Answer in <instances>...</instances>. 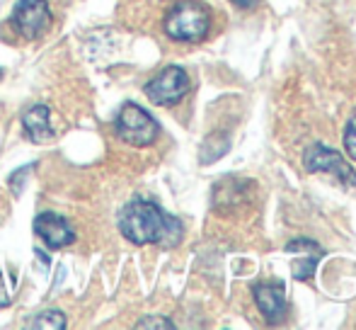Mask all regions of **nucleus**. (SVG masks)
Returning <instances> with one entry per match:
<instances>
[{
	"label": "nucleus",
	"mask_w": 356,
	"mask_h": 330,
	"mask_svg": "<svg viewBox=\"0 0 356 330\" xmlns=\"http://www.w3.org/2000/svg\"><path fill=\"white\" fill-rule=\"evenodd\" d=\"M119 231L134 246H175L182 238V226L177 219L168 217L158 204L148 199H134L119 214Z\"/></svg>",
	"instance_id": "obj_1"
},
{
	"label": "nucleus",
	"mask_w": 356,
	"mask_h": 330,
	"mask_svg": "<svg viewBox=\"0 0 356 330\" xmlns=\"http://www.w3.org/2000/svg\"><path fill=\"white\" fill-rule=\"evenodd\" d=\"M305 258L296 260L293 262V277L296 279H310L315 272V267H318V260L323 258V255L318 253H303Z\"/></svg>",
	"instance_id": "obj_13"
},
{
	"label": "nucleus",
	"mask_w": 356,
	"mask_h": 330,
	"mask_svg": "<svg viewBox=\"0 0 356 330\" xmlns=\"http://www.w3.org/2000/svg\"><path fill=\"white\" fill-rule=\"evenodd\" d=\"M344 146H347V153L356 161V114L352 117V122L347 124V134H344Z\"/></svg>",
	"instance_id": "obj_14"
},
{
	"label": "nucleus",
	"mask_w": 356,
	"mask_h": 330,
	"mask_svg": "<svg viewBox=\"0 0 356 330\" xmlns=\"http://www.w3.org/2000/svg\"><path fill=\"white\" fill-rule=\"evenodd\" d=\"M143 93L153 104L170 107V104H177L179 100L189 93V76L184 68L168 66V68H163L153 81L145 83Z\"/></svg>",
	"instance_id": "obj_5"
},
{
	"label": "nucleus",
	"mask_w": 356,
	"mask_h": 330,
	"mask_svg": "<svg viewBox=\"0 0 356 330\" xmlns=\"http://www.w3.org/2000/svg\"><path fill=\"white\" fill-rule=\"evenodd\" d=\"M29 328H66V316L61 311H44L39 316H34V321H29Z\"/></svg>",
	"instance_id": "obj_12"
},
{
	"label": "nucleus",
	"mask_w": 356,
	"mask_h": 330,
	"mask_svg": "<svg viewBox=\"0 0 356 330\" xmlns=\"http://www.w3.org/2000/svg\"><path fill=\"white\" fill-rule=\"evenodd\" d=\"M34 231H37V236L44 241V246L51 250H61L75 241V231L71 228V223L56 212L39 214V217L34 219Z\"/></svg>",
	"instance_id": "obj_7"
},
{
	"label": "nucleus",
	"mask_w": 356,
	"mask_h": 330,
	"mask_svg": "<svg viewBox=\"0 0 356 330\" xmlns=\"http://www.w3.org/2000/svg\"><path fill=\"white\" fill-rule=\"evenodd\" d=\"M163 29L175 42H202L211 29V15L197 0H179L168 10Z\"/></svg>",
	"instance_id": "obj_2"
},
{
	"label": "nucleus",
	"mask_w": 356,
	"mask_h": 330,
	"mask_svg": "<svg viewBox=\"0 0 356 330\" xmlns=\"http://www.w3.org/2000/svg\"><path fill=\"white\" fill-rule=\"evenodd\" d=\"M228 151H230V139L225 136V134L216 132V134H211V136H207V141H204L199 158H202L204 165H209V163L218 161V158H223Z\"/></svg>",
	"instance_id": "obj_11"
},
{
	"label": "nucleus",
	"mask_w": 356,
	"mask_h": 330,
	"mask_svg": "<svg viewBox=\"0 0 356 330\" xmlns=\"http://www.w3.org/2000/svg\"><path fill=\"white\" fill-rule=\"evenodd\" d=\"M240 204L245 202V194H243V182L238 180H220L213 189V204L216 207H223V204Z\"/></svg>",
	"instance_id": "obj_10"
},
{
	"label": "nucleus",
	"mask_w": 356,
	"mask_h": 330,
	"mask_svg": "<svg viewBox=\"0 0 356 330\" xmlns=\"http://www.w3.org/2000/svg\"><path fill=\"white\" fill-rule=\"evenodd\" d=\"M54 15L47 0H19L10 15V27L27 42H37L51 29Z\"/></svg>",
	"instance_id": "obj_4"
},
{
	"label": "nucleus",
	"mask_w": 356,
	"mask_h": 330,
	"mask_svg": "<svg viewBox=\"0 0 356 330\" xmlns=\"http://www.w3.org/2000/svg\"><path fill=\"white\" fill-rule=\"evenodd\" d=\"M303 163H305V170H308V173H327L347 184H356V173H354L352 165L344 161L337 151L323 146V143H313V146L305 148Z\"/></svg>",
	"instance_id": "obj_6"
},
{
	"label": "nucleus",
	"mask_w": 356,
	"mask_h": 330,
	"mask_svg": "<svg viewBox=\"0 0 356 330\" xmlns=\"http://www.w3.org/2000/svg\"><path fill=\"white\" fill-rule=\"evenodd\" d=\"M233 5H238V8H243V10H252V8H257L262 0H230Z\"/></svg>",
	"instance_id": "obj_17"
},
{
	"label": "nucleus",
	"mask_w": 356,
	"mask_h": 330,
	"mask_svg": "<svg viewBox=\"0 0 356 330\" xmlns=\"http://www.w3.org/2000/svg\"><path fill=\"white\" fill-rule=\"evenodd\" d=\"M254 304L269 323H279L286 313V292L282 284H257L252 289Z\"/></svg>",
	"instance_id": "obj_8"
},
{
	"label": "nucleus",
	"mask_w": 356,
	"mask_h": 330,
	"mask_svg": "<svg viewBox=\"0 0 356 330\" xmlns=\"http://www.w3.org/2000/svg\"><path fill=\"white\" fill-rule=\"evenodd\" d=\"M136 328H163V330H172L175 326L168 321V318H160V316H148L143 321H138Z\"/></svg>",
	"instance_id": "obj_15"
},
{
	"label": "nucleus",
	"mask_w": 356,
	"mask_h": 330,
	"mask_svg": "<svg viewBox=\"0 0 356 330\" xmlns=\"http://www.w3.org/2000/svg\"><path fill=\"white\" fill-rule=\"evenodd\" d=\"M22 127L34 143H47L54 139V127H51V119H49L47 104H32L22 114Z\"/></svg>",
	"instance_id": "obj_9"
},
{
	"label": "nucleus",
	"mask_w": 356,
	"mask_h": 330,
	"mask_svg": "<svg viewBox=\"0 0 356 330\" xmlns=\"http://www.w3.org/2000/svg\"><path fill=\"white\" fill-rule=\"evenodd\" d=\"M3 306H10V294H8V289H5L3 274H0V308Z\"/></svg>",
	"instance_id": "obj_16"
},
{
	"label": "nucleus",
	"mask_w": 356,
	"mask_h": 330,
	"mask_svg": "<svg viewBox=\"0 0 356 330\" xmlns=\"http://www.w3.org/2000/svg\"><path fill=\"white\" fill-rule=\"evenodd\" d=\"M117 134L124 143L129 146H136V148H143V146H150V143L158 139V122L145 112L143 107L134 102H127L122 109H119V117H117Z\"/></svg>",
	"instance_id": "obj_3"
},
{
	"label": "nucleus",
	"mask_w": 356,
	"mask_h": 330,
	"mask_svg": "<svg viewBox=\"0 0 356 330\" xmlns=\"http://www.w3.org/2000/svg\"><path fill=\"white\" fill-rule=\"evenodd\" d=\"M0 76H3V71H0Z\"/></svg>",
	"instance_id": "obj_18"
}]
</instances>
